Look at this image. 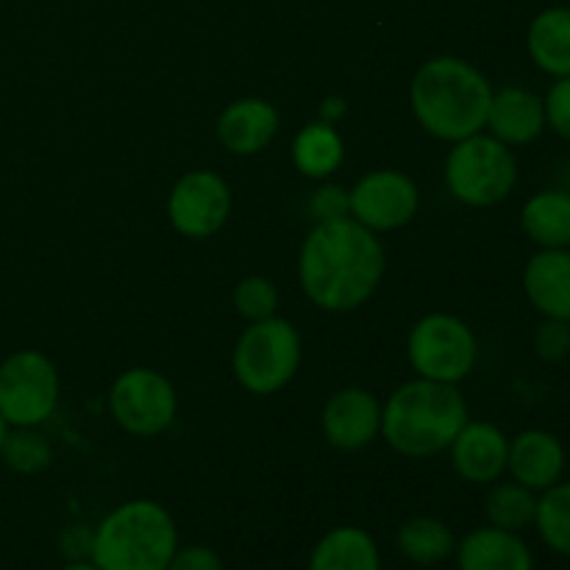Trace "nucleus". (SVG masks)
Segmentation results:
<instances>
[{
    "mask_svg": "<svg viewBox=\"0 0 570 570\" xmlns=\"http://www.w3.org/2000/svg\"><path fill=\"white\" fill-rule=\"evenodd\" d=\"M309 212L317 223L351 217L348 189L337 187V184H326V187H321L315 193V198H312V204H309Z\"/></svg>",
    "mask_w": 570,
    "mask_h": 570,
    "instance_id": "nucleus-30",
    "label": "nucleus"
},
{
    "mask_svg": "<svg viewBox=\"0 0 570 570\" xmlns=\"http://www.w3.org/2000/svg\"><path fill=\"white\" fill-rule=\"evenodd\" d=\"M306 570H382V554L367 529L337 527L317 540Z\"/></svg>",
    "mask_w": 570,
    "mask_h": 570,
    "instance_id": "nucleus-20",
    "label": "nucleus"
},
{
    "mask_svg": "<svg viewBox=\"0 0 570 570\" xmlns=\"http://www.w3.org/2000/svg\"><path fill=\"white\" fill-rule=\"evenodd\" d=\"M395 543H399L401 557L415 566H438L454 557L456 551L454 532L432 515H415L401 523Z\"/></svg>",
    "mask_w": 570,
    "mask_h": 570,
    "instance_id": "nucleus-23",
    "label": "nucleus"
},
{
    "mask_svg": "<svg viewBox=\"0 0 570 570\" xmlns=\"http://www.w3.org/2000/svg\"><path fill=\"white\" fill-rule=\"evenodd\" d=\"M0 456L9 471L31 476V473L48 471L53 462V445L37 429H9Z\"/></svg>",
    "mask_w": 570,
    "mask_h": 570,
    "instance_id": "nucleus-26",
    "label": "nucleus"
},
{
    "mask_svg": "<svg viewBox=\"0 0 570 570\" xmlns=\"http://www.w3.org/2000/svg\"><path fill=\"white\" fill-rule=\"evenodd\" d=\"M232 215V189L212 170L184 173L167 198V217L181 237L206 239L220 232Z\"/></svg>",
    "mask_w": 570,
    "mask_h": 570,
    "instance_id": "nucleus-10",
    "label": "nucleus"
},
{
    "mask_svg": "<svg viewBox=\"0 0 570 570\" xmlns=\"http://www.w3.org/2000/svg\"><path fill=\"white\" fill-rule=\"evenodd\" d=\"M523 293L540 317L570 323V248H540L523 267Z\"/></svg>",
    "mask_w": 570,
    "mask_h": 570,
    "instance_id": "nucleus-17",
    "label": "nucleus"
},
{
    "mask_svg": "<svg viewBox=\"0 0 570 570\" xmlns=\"http://www.w3.org/2000/svg\"><path fill=\"white\" fill-rule=\"evenodd\" d=\"M109 410L122 432L134 438H156L176 421L178 395L165 373L131 367L111 384Z\"/></svg>",
    "mask_w": 570,
    "mask_h": 570,
    "instance_id": "nucleus-9",
    "label": "nucleus"
},
{
    "mask_svg": "<svg viewBox=\"0 0 570 570\" xmlns=\"http://www.w3.org/2000/svg\"><path fill=\"white\" fill-rule=\"evenodd\" d=\"M167 570H223V560L209 546H178Z\"/></svg>",
    "mask_w": 570,
    "mask_h": 570,
    "instance_id": "nucleus-31",
    "label": "nucleus"
},
{
    "mask_svg": "<svg viewBox=\"0 0 570 570\" xmlns=\"http://www.w3.org/2000/svg\"><path fill=\"white\" fill-rule=\"evenodd\" d=\"M460 570H534V554L518 532L499 527H479L456 543Z\"/></svg>",
    "mask_w": 570,
    "mask_h": 570,
    "instance_id": "nucleus-18",
    "label": "nucleus"
},
{
    "mask_svg": "<svg viewBox=\"0 0 570 570\" xmlns=\"http://www.w3.org/2000/svg\"><path fill=\"white\" fill-rule=\"evenodd\" d=\"M340 117H345V100L343 98H337V95H334V98H326L321 104V120H326V122H337Z\"/></svg>",
    "mask_w": 570,
    "mask_h": 570,
    "instance_id": "nucleus-32",
    "label": "nucleus"
},
{
    "mask_svg": "<svg viewBox=\"0 0 570 570\" xmlns=\"http://www.w3.org/2000/svg\"><path fill=\"white\" fill-rule=\"evenodd\" d=\"M534 529L554 554L570 557V482L566 479L538 493Z\"/></svg>",
    "mask_w": 570,
    "mask_h": 570,
    "instance_id": "nucleus-25",
    "label": "nucleus"
},
{
    "mask_svg": "<svg viewBox=\"0 0 570 570\" xmlns=\"http://www.w3.org/2000/svg\"><path fill=\"white\" fill-rule=\"evenodd\" d=\"M9 423H6V417L0 415V449H3V443H6V434H9Z\"/></svg>",
    "mask_w": 570,
    "mask_h": 570,
    "instance_id": "nucleus-34",
    "label": "nucleus"
},
{
    "mask_svg": "<svg viewBox=\"0 0 570 570\" xmlns=\"http://www.w3.org/2000/svg\"><path fill=\"white\" fill-rule=\"evenodd\" d=\"M468 421V401L456 384L417 376L382 406V438L395 454L423 460L449 451Z\"/></svg>",
    "mask_w": 570,
    "mask_h": 570,
    "instance_id": "nucleus-3",
    "label": "nucleus"
},
{
    "mask_svg": "<svg viewBox=\"0 0 570 570\" xmlns=\"http://www.w3.org/2000/svg\"><path fill=\"white\" fill-rule=\"evenodd\" d=\"M546 109V128L557 134L560 139L570 142V76L554 78L543 98Z\"/></svg>",
    "mask_w": 570,
    "mask_h": 570,
    "instance_id": "nucleus-29",
    "label": "nucleus"
},
{
    "mask_svg": "<svg viewBox=\"0 0 570 570\" xmlns=\"http://www.w3.org/2000/svg\"><path fill=\"white\" fill-rule=\"evenodd\" d=\"M237 382L254 395H273L287 387L301 367V334L284 317L254 321L232 354Z\"/></svg>",
    "mask_w": 570,
    "mask_h": 570,
    "instance_id": "nucleus-6",
    "label": "nucleus"
},
{
    "mask_svg": "<svg viewBox=\"0 0 570 570\" xmlns=\"http://www.w3.org/2000/svg\"><path fill=\"white\" fill-rule=\"evenodd\" d=\"M490 98L488 76L460 56L423 61L410 83V104L421 128L451 145L484 131Z\"/></svg>",
    "mask_w": 570,
    "mask_h": 570,
    "instance_id": "nucleus-2",
    "label": "nucleus"
},
{
    "mask_svg": "<svg viewBox=\"0 0 570 570\" xmlns=\"http://www.w3.org/2000/svg\"><path fill=\"white\" fill-rule=\"evenodd\" d=\"M532 348L538 360L557 365L570 356V323L554 321V317H543L532 334Z\"/></svg>",
    "mask_w": 570,
    "mask_h": 570,
    "instance_id": "nucleus-28",
    "label": "nucleus"
},
{
    "mask_svg": "<svg viewBox=\"0 0 570 570\" xmlns=\"http://www.w3.org/2000/svg\"><path fill=\"white\" fill-rule=\"evenodd\" d=\"M566 445L554 432L546 429H523L510 440L507 473L523 488L543 493L566 473Z\"/></svg>",
    "mask_w": 570,
    "mask_h": 570,
    "instance_id": "nucleus-14",
    "label": "nucleus"
},
{
    "mask_svg": "<svg viewBox=\"0 0 570 570\" xmlns=\"http://www.w3.org/2000/svg\"><path fill=\"white\" fill-rule=\"evenodd\" d=\"M59 373L42 351H14L0 362V415L11 429H37L59 406Z\"/></svg>",
    "mask_w": 570,
    "mask_h": 570,
    "instance_id": "nucleus-8",
    "label": "nucleus"
},
{
    "mask_svg": "<svg viewBox=\"0 0 570 570\" xmlns=\"http://www.w3.org/2000/svg\"><path fill=\"white\" fill-rule=\"evenodd\" d=\"M384 276V248L354 217L317 223L298 254L306 298L326 312H351L376 293Z\"/></svg>",
    "mask_w": 570,
    "mask_h": 570,
    "instance_id": "nucleus-1",
    "label": "nucleus"
},
{
    "mask_svg": "<svg viewBox=\"0 0 570 570\" xmlns=\"http://www.w3.org/2000/svg\"><path fill=\"white\" fill-rule=\"evenodd\" d=\"M479 343L462 317L432 312L412 326L406 337V356L421 379L460 384L476 365Z\"/></svg>",
    "mask_w": 570,
    "mask_h": 570,
    "instance_id": "nucleus-7",
    "label": "nucleus"
},
{
    "mask_svg": "<svg viewBox=\"0 0 570 570\" xmlns=\"http://www.w3.org/2000/svg\"><path fill=\"white\" fill-rule=\"evenodd\" d=\"M178 549L170 512L150 499L115 507L92 532L89 560L100 570H167Z\"/></svg>",
    "mask_w": 570,
    "mask_h": 570,
    "instance_id": "nucleus-4",
    "label": "nucleus"
},
{
    "mask_svg": "<svg viewBox=\"0 0 570 570\" xmlns=\"http://www.w3.org/2000/svg\"><path fill=\"white\" fill-rule=\"evenodd\" d=\"M351 217L373 234L395 232L417 215L421 193L415 178L401 170H376L362 176L348 193Z\"/></svg>",
    "mask_w": 570,
    "mask_h": 570,
    "instance_id": "nucleus-11",
    "label": "nucleus"
},
{
    "mask_svg": "<svg viewBox=\"0 0 570 570\" xmlns=\"http://www.w3.org/2000/svg\"><path fill=\"white\" fill-rule=\"evenodd\" d=\"M282 126V115L271 100L239 98L232 100L217 117V139L234 156L262 154Z\"/></svg>",
    "mask_w": 570,
    "mask_h": 570,
    "instance_id": "nucleus-15",
    "label": "nucleus"
},
{
    "mask_svg": "<svg viewBox=\"0 0 570 570\" xmlns=\"http://www.w3.org/2000/svg\"><path fill=\"white\" fill-rule=\"evenodd\" d=\"M521 228L538 248H570V193H534L521 209Z\"/></svg>",
    "mask_w": 570,
    "mask_h": 570,
    "instance_id": "nucleus-21",
    "label": "nucleus"
},
{
    "mask_svg": "<svg viewBox=\"0 0 570 570\" xmlns=\"http://www.w3.org/2000/svg\"><path fill=\"white\" fill-rule=\"evenodd\" d=\"M484 128L510 148L532 145L546 131L543 98L527 87L493 89Z\"/></svg>",
    "mask_w": 570,
    "mask_h": 570,
    "instance_id": "nucleus-16",
    "label": "nucleus"
},
{
    "mask_svg": "<svg viewBox=\"0 0 570 570\" xmlns=\"http://www.w3.org/2000/svg\"><path fill=\"white\" fill-rule=\"evenodd\" d=\"M59 570H100V568L95 566L92 560H70L65 568H59Z\"/></svg>",
    "mask_w": 570,
    "mask_h": 570,
    "instance_id": "nucleus-33",
    "label": "nucleus"
},
{
    "mask_svg": "<svg viewBox=\"0 0 570 570\" xmlns=\"http://www.w3.org/2000/svg\"><path fill=\"white\" fill-rule=\"evenodd\" d=\"M527 50L546 76H570V6H549L534 14L527 31Z\"/></svg>",
    "mask_w": 570,
    "mask_h": 570,
    "instance_id": "nucleus-19",
    "label": "nucleus"
},
{
    "mask_svg": "<svg viewBox=\"0 0 570 570\" xmlns=\"http://www.w3.org/2000/svg\"><path fill=\"white\" fill-rule=\"evenodd\" d=\"M234 309L248 323L273 317L278 309V289L271 278L248 276L234 287Z\"/></svg>",
    "mask_w": 570,
    "mask_h": 570,
    "instance_id": "nucleus-27",
    "label": "nucleus"
},
{
    "mask_svg": "<svg viewBox=\"0 0 570 570\" xmlns=\"http://www.w3.org/2000/svg\"><path fill=\"white\" fill-rule=\"evenodd\" d=\"M534 512H538V493L515 479L510 482H493L488 499H484V515H488L490 527L507 529V532H518L534 527Z\"/></svg>",
    "mask_w": 570,
    "mask_h": 570,
    "instance_id": "nucleus-24",
    "label": "nucleus"
},
{
    "mask_svg": "<svg viewBox=\"0 0 570 570\" xmlns=\"http://www.w3.org/2000/svg\"><path fill=\"white\" fill-rule=\"evenodd\" d=\"M518 184V159L510 145L493 134L460 139L445 159V187L460 204L488 209L512 195Z\"/></svg>",
    "mask_w": 570,
    "mask_h": 570,
    "instance_id": "nucleus-5",
    "label": "nucleus"
},
{
    "mask_svg": "<svg viewBox=\"0 0 570 570\" xmlns=\"http://www.w3.org/2000/svg\"><path fill=\"white\" fill-rule=\"evenodd\" d=\"M321 429L334 449L362 451L382 434V404L371 390L343 387L323 406Z\"/></svg>",
    "mask_w": 570,
    "mask_h": 570,
    "instance_id": "nucleus-12",
    "label": "nucleus"
},
{
    "mask_svg": "<svg viewBox=\"0 0 570 570\" xmlns=\"http://www.w3.org/2000/svg\"><path fill=\"white\" fill-rule=\"evenodd\" d=\"M451 465L468 484H493L507 473L510 438L495 423L468 421L449 445Z\"/></svg>",
    "mask_w": 570,
    "mask_h": 570,
    "instance_id": "nucleus-13",
    "label": "nucleus"
},
{
    "mask_svg": "<svg viewBox=\"0 0 570 570\" xmlns=\"http://www.w3.org/2000/svg\"><path fill=\"white\" fill-rule=\"evenodd\" d=\"M345 159V145L337 128L326 120L306 122L293 139V161L306 178H328Z\"/></svg>",
    "mask_w": 570,
    "mask_h": 570,
    "instance_id": "nucleus-22",
    "label": "nucleus"
}]
</instances>
